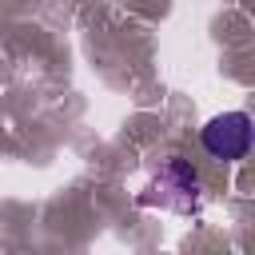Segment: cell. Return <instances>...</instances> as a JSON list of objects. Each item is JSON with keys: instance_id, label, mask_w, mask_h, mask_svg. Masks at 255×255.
I'll list each match as a JSON object with an SVG mask.
<instances>
[{"instance_id": "1", "label": "cell", "mask_w": 255, "mask_h": 255, "mask_svg": "<svg viewBox=\"0 0 255 255\" xmlns=\"http://www.w3.org/2000/svg\"><path fill=\"white\" fill-rule=\"evenodd\" d=\"M199 143L215 159H227V163L243 159L251 151V116L247 112H223V116L207 120L199 131Z\"/></svg>"}, {"instance_id": "2", "label": "cell", "mask_w": 255, "mask_h": 255, "mask_svg": "<svg viewBox=\"0 0 255 255\" xmlns=\"http://www.w3.org/2000/svg\"><path fill=\"white\" fill-rule=\"evenodd\" d=\"M155 187H167V195H159L163 207H175V211H191L195 199H199V175L183 163V159H167Z\"/></svg>"}]
</instances>
